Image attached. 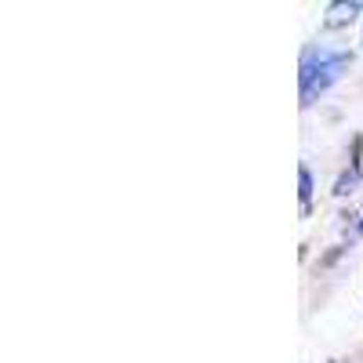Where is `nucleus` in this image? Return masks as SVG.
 I'll list each match as a JSON object with an SVG mask.
<instances>
[{
  "label": "nucleus",
  "instance_id": "1",
  "mask_svg": "<svg viewBox=\"0 0 363 363\" xmlns=\"http://www.w3.org/2000/svg\"><path fill=\"white\" fill-rule=\"evenodd\" d=\"M349 66V55L345 51H327V48H313L301 58V102H313L316 95L335 84Z\"/></svg>",
  "mask_w": 363,
  "mask_h": 363
},
{
  "label": "nucleus",
  "instance_id": "2",
  "mask_svg": "<svg viewBox=\"0 0 363 363\" xmlns=\"http://www.w3.org/2000/svg\"><path fill=\"white\" fill-rule=\"evenodd\" d=\"M309 196H313V178H309L306 167H301V203H309Z\"/></svg>",
  "mask_w": 363,
  "mask_h": 363
},
{
  "label": "nucleus",
  "instance_id": "3",
  "mask_svg": "<svg viewBox=\"0 0 363 363\" xmlns=\"http://www.w3.org/2000/svg\"><path fill=\"white\" fill-rule=\"evenodd\" d=\"M359 229H363V225H359Z\"/></svg>",
  "mask_w": 363,
  "mask_h": 363
}]
</instances>
